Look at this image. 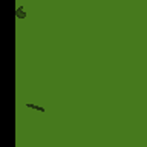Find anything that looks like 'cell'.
<instances>
[{
	"mask_svg": "<svg viewBox=\"0 0 147 147\" xmlns=\"http://www.w3.org/2000/svg\"><path fill=\"white\" fill-rule=\"evenodd\" d=\"M25 107H28V109H32V110H38V112H41V113H45V112H46V109L43 107V106L32 104V103H25Z\"/></svg>",
	"mask_w": 147,
	"mask_h": 147,
	"instance_id": "obj_2",
	"label": "cell"
},
{
	"mask_svg": "<svg viewBox=\"0 0 147 147\" xmlns=\"http://www.w3.org/2000/svg\"><path fill=\"white\" fill-rule=\"evenodd\" d=\"M26 17H28V14L25 12V6H23V5H18L17 9H16V18L17 20H25Z\"/></svg>",
	"mask_w": 147,
	"mask_h": 147,
	"instance_id": "obj_1",
	"label": "cell"
}]
</instances>
